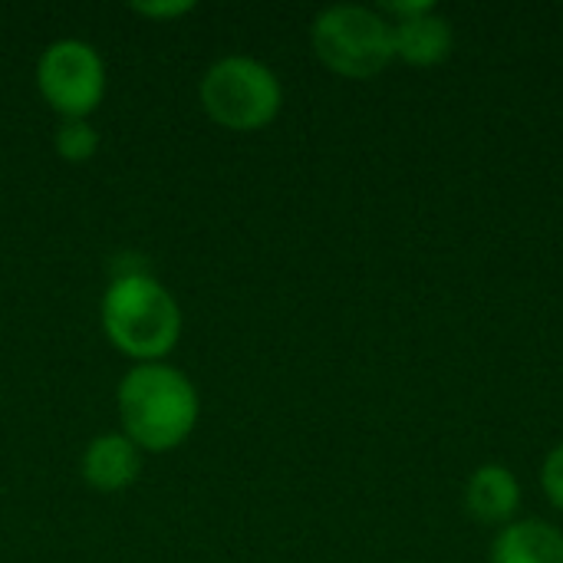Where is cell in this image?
<instances>
[{
    "instance_id": "cell-1",
    "label": "cell",
    "mask_w": 563,
    "mask_h": 563,
    "mask_svg": "<svg viewBox=\"0 0 563 563\" xmlns=\"http://www.w3.org/2000/svg\"><path fill=\"white\" fill-rule=\"evenodd\" d=\"M119 419L145 452L178 449L198 422V393L191 379L168 363H139L119 383Z\"/></svg>"
},
{
    "instance_id": "cell-2",
    "label": "cell",
    "mask_w": 563,
    "mask_h": 563,
    "mask_svg": "<svg viewBox=\"0 0 563 563\" xmlns=\"http://www.w3.org/2000/svg\"><path fill=\"white\" fill-rule=\"evenodd\" d=\"M102 330L119 353L162 363L181 336V310L152 274L122 271L102 297Z\"/></svg>"
},
{
    "instance_id": "cell-3",
    "label": "cell",
    "mask_w": 563,
    "mask_h": 563,
    "mask_svg": "<svg viewBox=\"0 0 563 563\" xmlns=\"http://www.w3.org/2000/svg\"><path fill=\"white\" fill-rule=\"evenodd\" d=\"M198 96H201L205 112L218 125L234 129V132L264 129L267 122L277 119L280 102H284V89L274 69L241 53H231L211 63L208 73L201 76Z\"/></svg>"
},
{
    "instance_id": "cell-4",
    "label": "cell",
    "mask_w": 563,
    "mask_h": 563,
    "mask_svg": "<svg viewBox=\"0 0 563 563\" xmlns=\"http://www.w3.org/2000/svg\"><path fill=\"white\" fill-rule=\"evenodd\" d=\"M313 53L346 79H369L396 59L393 23L369 7H330L313 20Z\"/></svg>"
},
{
    "instance_id": "cell-5",
    "label": "cell",
    "mask_w": 563,
    "mask_h": 563,
    "mask_svg": "<svg viewBox=\"0 0 563 563\" xmlns=\"http://www.w3.org/2000/svg\"><path fill=\"white\" fill-rule=\"evenodd\" d=\"M36 86L63 119H89L106 96V63L86 40H56L40 53Z\"/></svg>"
},
{
    "instance_id": "cell-6",
    "label": "cell",
    "mask_w": 563,
    "mask_h": 563,
    "mask_svg": "<svg viewBox=\"0 0 563 563\" xmlns=\"http://www.w3.org/2000/svg\"><path fill=\"white\" fill-rule=\"evenodd\" d=\"M139 452L142 449L122 432L96 435L82 452V478H86V485L102 492V495L129 488L139 478V468H142Z\"/></svg>"
},
{
    "instance_id": "cell-7",
    "label": "cell",
    "mask_w": 563,
    "mask_h": 563,
    "mask_svg": "<svg viewBox=\"0 0 563 563\" xmlns=\"http://www.w3.org/2000/svg\"><path fill=\"white\" fill-rule=\"evenodd\" d=\"M393 40H396V59H406L412 66H435L452 53V23L429 10L422 16H409L393 23Z\"/></svg>"
},
{
    "instance_id": "cell-8",
    "label": "cell",
    "mask_w": 563,
    "mask_h": 563,
    "mask_svg": "<svg viewBox=\"0 0 563 563\" xmlns=\"http://www.w3.org/2000/svg\"><path fill=\"white\" fill-rule=\"evenodd\" d=\"M521 505V488L505 465H482L465 492V508L482 525H505Z\"/></svg>"
},
{
    "instance_id": "cell-9",
    "label": "cell",
    "mask_w": 563,
    "mask_h": 563,
    "mask_svg": "<svg viewBox=\"0 0 563 563\" xmlns=\"http://www.w3.org/2000/svg\"><path fill=\"white\" fill-rule=\"evenodd\" d=\"M492 563H563V534L544 521L508 525L492 548Z\"/></svg>"
},
{
    "instance_id": "cell-10",
    "label": "cell",
    "mask_w": 563,
    "mask_h": 563,
    "mask_svg": "<svg viewBox=\"0 0 563 563\" xmlns=\"http://www.w3.org/2000/svg\"><path fill=\"white\" fill-rule=\"evenodd\" d=\"M99 148V132L92 129L89 119H63L59 129H56V152L79 165V162H89Z\"/></svg>"
},
{
    "instance_id": "cell-11",
    "label": "cell",
    "mask_w": 563,
    "mask_h": 563,
    "mask_svg": "<svg viewBox=\"0 0 563 563\" xmlns=\"http://www.w3.org/2000/svg\"><path fill=\"white\" fill-rule=\"evenodd\" d=\"M544 492H548V498L558 505L563 511V445H558L551 455H548V462H544Z\"/></svg>"
},
{
    "instance_id": "cell-12",
    "label": "cell",
    "mask_w": 563,
    "mask_h": 563,
    "mask_svg": "<svg viewBox=\"0 0 563 563\" xmlns=\"http://www.w3.org/2000/svg\"><path fill=\"white\" fill-rule=\"evenodd\" d=\"M135 13H145V16H152V20H168V16H181V13H188V10H195V3L191 0H135V3H129Z\"/></svg>"
},
{
    "instance_id": "cell-13",
    "label": "cell",
    "mask_w": 563,
    "mask_h": 563,
    "mask_svg": "<svg viewBox=\"0 0 563 563\" xmlns=\"http://www.w3.org/2000/svg\"><path fill=\"white\" fill-rule=\"evenodd\" d=\"M429 10H435L429 0H393V3H383V13H393L396 16V23L399 20H409V16H422V13H429Z\"/></svg>"
}]
</instances>
